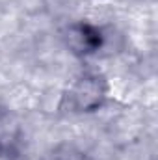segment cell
<instances>
[{
    "instance_id": "6da1fadb",
    "label": "cell",
    "mask_w": 158,
    "mask_h": 160,
    "mask_svg": "<svg viewBox=\"0 0 158 160\" xmlns=\"http://www.w3.org/2000/svg\"><path fill=\"white\" fill-rule=\"evenodd\" d=\"M108 97V84L99 73H86L75 80L65 93V104L71 112L87 114L99 110Z\"/></svg>"
},
{
    "instance_id": "7a4b0ae2",
    "label": "cell",
    "mask_w": 158,
    "mask_h": 160,
    "mask_svg": "<svg viewBox=\"0 0 158 160\" xmlns=\"http://www.w3.org/2000/svg\"><path fill=\"white\" fill-rule=\"evenodd\" d=\"M22 140V127L17 114L0 106V157H15Z\"/></svg>"
},
{
    "instance_id": "3957f363",
    "label": "cell",
    "mask_w": 158,
    "mask_h": 160,
    "mask_svg": "<svg viewBox=\"0 0 158 160\" xmlns=\"http://www.w3.org/2000/svg\"><path fill=\"white\" fill-rule=\"evenodd\" d=\"M67 45H69V48H73L75 54L87 56V54H93L101 48L102 34L99 28H95L87 22L73 24L67 30Z\"/></svg>"
},
{
    "instance_id": "277c9868",
    "label": "cell",
    "mask_w": 158,
    "mask_h": 160,
    "mask_svg": "<svg viewBox=\"0 0 158 160\" xmlns=\"http://www.w3.org/2000/svg\"><path fill=\"white\" fill-rule=\"evenodd\" d=\"M48 160H89L87 155L78 149L77 145H71V143H62L54 149V153L50 155Z\"/></svg>"
},
{
    "instance_id": "5b68a950",
    "label": "cell",
    "mask_w": 158,
    "mask_h": 160,
    "mask_svg": "<svg viewBox=\"0 0 158 160\" xmlns=\"http://www.w3.org/2000/svg\"><path fill=\"white\" fill-rule=\"evenodd\" d=\"M30 160H45V158H30Z\"/></svg>"
}]
</instances>
